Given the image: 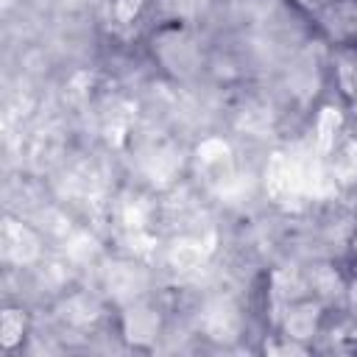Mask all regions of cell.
<instances>
[{"instance_id":"cell-6","label":"cell","mask_w":357,"mask_h":357,"mask_svg":"<svg viewBox=\"0 0 357 357\" xmlns=\"http://www.w3.org/2000/svg\"><path fill=\"white\" fill-rule=\"evenodd\" d=\"M178 167H181V153H178L176 148H170V145L156 148L153 153H148V156L142 159V170H145V176H148L153 184H159V187L170 184V181L176 178Z\"/></svg>"},{"instance_id":"cell-12","label":"cell","mask_w":357,"mask_h":357,"mask_svg":"<svg viewBox=\"0 0 357 357\" xmlns=\"http://www.w3.org/2000/svg\"><path fill=\"white\" fill-rule=\"evenodd\" d=\"M61 310H64V318H67L70 324H78V326L92 324V321L98 318V312H100L98 301L89 298V296H73V298H67V304H64Z\"/></svg>"},{"instance_id":"cell-13","label":"cell","mask_w":357,"mask_h":357,"mask_svg":"<svg viewBox=\"0 0 357 357\" xmlns=\"http://www.w3.org/2000/svg\"><path fill=\"white\" fill-rule=\"evenodd\" d=\"M326 25L337 33V36H354L357 33V6L351 3H340L329 11Z\"/></svg>"},{"instance_id":"cell-15","label":"cell","mask_w":357,"mask_h":357,"mask_svg":"<svg viewBox=\"0 0 357 357\" xmlns=\"http://www.w3.org/2000/svg\"><path fill=\"white\" fill-rule=\"evenodd\" d=\"M95 251H98V243H95V237H89L86 231H78L70 243H67V254L73 257V259H92L95 257Z\"/></svg>"},{"instance_id":"cell-16","label":"cell","mask_w":357,"mask_h":357,"mask_svg":"<svg viewBox=\"0 0 357 357\" xmlns=\"http://www.w3.org/2000/svg\"><path fill=\"white\" fill-rule=\"evenodd\" d=\"M153 245H156V237H151L145 229L128 234V248H131L137 257H148V254L153 251Z\"/></svg>"},{"instance_id":"cell-21","label":"cell","mask_w":357,"mask_h":357,"mask_svg":"<svg viewBox=\"0 0 357 357\" xmlns=\"http://www.w3.org/2000/svg\"><path fill=\"white\" fill-rule=\"evenodd\" d=\"M354 254H357V243H354Z\"/></svg>"},{"instance_id":"cell-2","label":"cell","mask_w":357,"mask_h":357,"mask_svg":"<svg viewBox=\"0 0 357 357\" xmlns=\"http://www.w3.org/2000/svg\"><path fill=\"white\" fill-rule=\"evenodd\" d=\"M0 248H3V259L11 262V265H31L42 254V243L33 234V229L20 223L17 218H3Z\"/></svg>"},{"instance_id":"cell-18","label":"cell","mask_w":357,"mask_h":357,"mask_svg":"<svg viewBox=\"0 0 357 357\" xmlns=\"http://www.w3.org/2000/svg\"><path fill=\"white\" fill-rule=\"evenodd\" d=\"M265 351H273V354H304V346L298 343H284V346H273V343H265Z\"/></svg>"},{"instance_id":"cell-11","label":"cell","mask_w":357,"mask_h":357,"mask_svg":"<svg viewBox=\"0 0 357 357\" xmlns=\"http://www.w3.org/2000/svg\"><path fill=\"white\" fill-rule=\"evenodd\" d=\"M22 332H25V312L14 310V307L3 310V315H0V346L14 349L22 340Z\"/></svg>"},{"instance_id":"cell-7","label":"cell","mask_w":357,"mask_h":357,"mask_svg":"<svg viewBox=\"0 0 357 357\" xmlns=\"http://www.w3.org/2000/svg\"><path fill=\"white\" fill-rule=\"evenodd\" d=\"M123 332L131 343H151L159 335V315L148 307H131L123 318Z\"/></svg>"},{"instance_id":"cell-9","label":"cell","mask_w":357,"mask_h":357,"mask_svg":"<svg viewBox=\"0 0 357 357\" xmlns=\"http://www.w3.org/2000/svg\"><path fill=\"white\" fill-rule=\"evenodd\" d=\"M340 123H343L340 109H335V106H324V109H321L318 123H315V151H318L321 156H326V153L332 151L335 134H337Z\"/></svg>"},{"instance_id":"cell-17","label":"cell","mask_w":357,"mask_h":357,"mask_svg":"<svg viewBox=\"0 0 357 357\" xmlns=\"http://www.w3.org/2000/svg\"><path fill=\"white\" fill-rule=\"evenodd\" d=\"M142 8V0H114V17L117 22H131Z\"/></svg>"},{"instance_id":"cell-14","label":"cell","mask_w":357,"mask_h":357,"mask_svg":"<svg viewBox=\"0 0 357 357\" xmlns=\"http://www.w3.org/2000/svg\"><path fill=\"white\" fill-rule=\"evenodd\" d=\"M148 215H151V206H148L142 198H134V201H128V204L123 206V223H126L128 231H139V229H145Z\"/></svg>"},{"instance_id":"cell-8","label":"cell","mask_w":357,"mask_h":357,"mask_svg":"<svg viewBox=\"0 0 357 357\" xmlns=\"http://www.w3.org/2000/svg\"><path fill=\"white\" fill-rule=\"evenodd\" d=\"M206 257H209V245H204L195 237H178L167 251V259L176 271H195L204 265Z\"/></svg>"},{"instance_id":"cell-3","label":"cell","mask_w":357,"mask_h":357,"mask_svg":"<svg viewBox=\"0 0 357 357\" xmlns=\"http://www.w3.org/2000/svg\"><path fill=\"white\" fill-rule=\"evenodd\" d=\"M106 287L109 293L117 298V301H134L145 284H148V276L142 268H137L134 262H112L106 268Z\"/></svg>"},{"instance_id":"cell-4","label":"cell","mask_w":357,"mask_h":357,"mask_svg":"<svg viewBox=\"0 0 357 357\" xmlns=\"http://www.w3.org/2000/svg\"><path fill=\"white\" fill-rule=\"evenodd\" d=\"M201 326L212 340H234L240 332V312L231 301L218 298L204 310Z\"/></svg>"},{"instance_id":"cell-10","label":"cell","mask_w":357,"mask_h":357,"mask_svg":"<svg viewBox=\"0 0 357 357\" xmlns=\"http://www.w3.org/2000/svg\"><path fill=\"white\" fill-rule=\"evenodd\" d=\"M315 324H318V307H312V304H301V307L290 310L287 318H284L287 337H293V340L312 337L315 335Z\"/></svg>"},{"instance_id":"cell-20","label":"cell","mask_w":357,"mask_h":357,"mask_svg":"<svg viewBox=\"0 0 357 357\" xmlns=\"http://www.w3.org/2000/svg\"><path fill=\"white\" fill-rule=\"evenodd\" d=\"M351 304H354V310H357V284H354V290H351Z\"/></svg>"},{"instance_id":"cell-19","label":"cell","mask_w":357,"mask_h":357,"mask_svg":"<svg viewBox=\"0 0 357 357\" xmlns=\"http://www.w3.org/2000/svg\"><path fill=\"white\" fill-rule=\"evenodd\" d=\"M346 156H349V162L357 167V142H349V151H346Z\"/></svg>"},{"instance_id":"cell-1","label":"cell","mask_w":357,"mask_h":357,"mask_svg":"<svg viewBox=\"0 0 357 357\" xmlns=\"http://www.w3.org/2000/svg\"><path fill=\"white\" fill-rule=\"evenodd\" d=\"M321 153H287L276 151L265 167L268 195L282 206H296L304 198H321L332 190L329 176L318 159Z\"/></svg>"},{"instance_id":"cell-5","label":"cell","mask_w":357,"mask_h":357,"mask_svg":"<svg viewBox=\"0 0 357 357\" xmlns=\"http://www.w3.org/2000/svg\"><path fill=\"white\" fill-rule=\"evenodd\" d=\"M195 156H198V165L209 173V178H223L231 173V148L226 139L220 137H206L201 139V145L195 148Z\"/></svg>"}]
</instances>
